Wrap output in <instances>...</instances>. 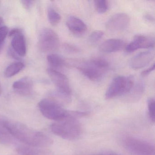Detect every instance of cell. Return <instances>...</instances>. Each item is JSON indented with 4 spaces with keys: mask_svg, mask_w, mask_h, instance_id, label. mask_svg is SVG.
Masks as SVG:
<instances>
[{
    "mask_svg": "<svg viewBox=\"0 0 155 155\" xmlns=\"http://www.w3.org/2000/svg\"><path fill=\"white\" fill-rule=\"evenodd\" d=\"M67 27L71 32L77 36L83 35L87 29V25L80 19L70 16L66 22Z\"/></svg>",
    "mask_w": 155,
    "mask_h": 155,
    "instance_id": "cell-12",
    "label": "cell"
},
{
    "mask_svg": "<svg viewBox=\"0 0 155 155\" xmlns=\"http://www.w3.org/2000/svg\"><path fill=\"white\" fill-rule=\"evenodd\" d=\"M2 91L1 88V87H0V95L1 94Z\"/></svg>",
    "mask_w": 155,
    "mask_h": 155,
    "instance_id": "cell-31",
    "label": "cell"
},
{
    "mask_svg": "<svg viewBox=\"0 0 155 155\" xmlns=\"http://www.w3.org/2000/svg\"><path fill=\"white\" fill-rule=\"evenodd\" d=\"M12 49L18 57H23L27 51L26 39L22 33L12 38L11 41Z\"/></svg>",
    "mask_w": 155,
    "mask_h": 155,
    "instance_id": "cell-16",
    "label": "cell"
},
{
    "mask_svg": "<svg viewBox=\"0 0 155 155\" xmlns=\"http://www.w3.org/2000/svg\"><path fill=\"white\" fill-rule=\"evenodd\" d=\"M123 143L126 149L132 155H155L154 146L143 140L128 137Z\"/></svg>",
    "mask_w": 155,
    "mask_h": 155,
    "instance_id": "cell-7",
    "label": "cell"
},
{
    "mask_svg": "<svg viewBox=\"0 0 155 155\" xmlns=\"http://www.w3.org/2000/svg\"><path fill=\"white\" fill-rule=\"evenodd\" d=\"M47 72L58 88V92L67 97H71V90L67 77L58 71L51 68L47 70Z\"/></svg>",
    "mask_w": 155,
    "mask_h": 155,
    "instance_id": "cell-8",
    "label": "cell"
},
{
    "mask_svg": "<svg viewBox=\"0 0 155 155\" xmlns=\"http://www.w3.org/2000/svg\"><path fill=\"white\" fill-rule=\"evenodd\" d=\"M3 22V18L1 17H0V27L2 25Z\"/></svg>",
    "mask_w": 155,
    "mask_h": 155,
    "instance_id": "cell-30",
    "label": "cell"
},
{
    "mask_svg": "<svg viewBox=\"0 0 155 155\" xmlns=\"http://www.w3.org/2000/svg\"><path fill=\"white\" fill-rule=\"evenodd\" d=\"M17 151L21 155H53L51 150L46 147L23 145L17 148Z\"/></svg>",
    "mask_w": 155,
    "mask_h": 155,
    "instance_id": "cell-15",
    "label": "cell"
},
{
    "mask_svg": "<svg viewBox=\"0 0 155 155\" xmlns=\"http://www.w3.org/2000/svg\"><path fill=\"white\" fill-rule=\"evenodd\" d=\"M34 1H21V3L22 6L25 8L27 10H30V9L32 8L33 4H34Z\"/></svg>",
    "mask_w": 155,
    "mask_h": 155,
    "instance_id": "cell-25",
    "label": "cell"
},
{
    "mask_svg": "<svg viewBox=\"0 0 155 155\" xmlns=\"http://www.w3.org/2000/svg\"><path fill=\"white\" fill-rule=\"evenodd\" d=\"M8 34V28L7 26H2L0 27V45H2Z\"/></svg>",
    "mask_w": 155,
    "mask_h": 155,
    "instance_id": "cell-23",
    "label": "cell"
},
{
    "mask_svg": "<svg viewBox=\"0 0 155 155\" xmlns=\"http://www.w3.org/2000/svg\"><path fill=\"white\" fill-rule=\"evenodd\" d=\"M22 33V30L19 28H14L12 30L9 32H8V36L11 38H13L14 36H17L18 34Z\"/></svg>",
    "mask_w": 155,
    "mask_h": 155,
    "instance_id": "cell-26",
    "label": "cell"
},
{
    "mask_svg": "<svg viewBox=\"0 0 155 155\" xmlns=\"http://www.w3.org/2000/svg\"><path fill=\"white\" fill-rule=\"evenodd\" d=\"M48 15L49 21L51 25L55 26L59 23L61 19V17L53 8L51 7L48 8Z\"/></svg>",
    "mask_w": 155,
    "mask_h": 155,
    "instance_id": "cell-19",
    "label": "cell"
},
{
    "mask_svg": "<svg viewBox=\"0 0 155 155\" xmlns=\"http://www.w3.org/2000/svg\"><path fill=\"white\" fill-rule=\"evenodd\" d=\"M125 45V42L122 40L110 39L104 41L100 46L99 50L104 53H112L121 50Z\"/></svg>",
    "mask_w": 155,
    "mask_h": 155,
    "instance_id": "cell-14",
    "label": "cell"
},
{
    "mask_svg": "<svg viewBox=\"0 0 155 155\" xmlns=\"http://www.w3.org/2000/svg\"><path fill=\"white\" fill-rule=\"evenodd\" d=\"M94 3L95 8L98 13H104L107 12L108 4L106 0H96Z\"/></svg>",
    "mask_w": 155,
    "mask_h": 155,
    "instance_id": "cell-20",
    "label": "cell"
},
{
    "mask_svg": "<svg viewBox=\"0 0 155 155\" xmlns=\"http://www.w3.org/2000/svg\"><path fill=\"white\" fill-rule=\"evenodd\" d=\"M60 39L58 34L53 30L45 28L41 31L39 36L40 49L44 52H51L59 48Z\"/></svg>",
    "mask_w": 155,
    "mask_h": 155,
    "instance_id": "cell-6",
    "label": "cell"
},
{
    "mask_svg": "<svg viewBox=\"0 0 155 155\" xmlns=\"http://www.w3.org/2000/svg\"><path fill=\"white\" fill-rule=\"evenodd\" d=\"M104 34V32L102 31H95L90 35L89 37V41L91 43H96L103 37Z\"/></svg>",
    "mask_w": 155,
    "mask_h": 155,
    "instance_id": "cell-22",
    "label": "cell"
},
{
    "mask_svg": "<svg viewBox=\"0 0 155 155\" xmlns=\"http://www.w3.org/2000/svg\"><path fill=\"white\" fill-rule=\"evenodd\" d=\"M130 18L125 13H118L112 16L106 24V28L110 32H117L126 29L129 25Z\"/></svg>",
    "mask_w": 155,
    "mask_h": 155,
    "instance_id": "cell-9",
    "label": "cell"
},
{
    "mask_svg": "<svg viewBox=\"0 0 155 155\" xmlns=\"http://www.w3.org/2000/svg\"><path fill=\"white\" fill-rule=\"evenodd\" d=\"M155 39L150 36L138 35L134 37L132 41L126 47V51L132 52L139 49L154 48Z\"/></svg>",
    "mask_w": 155,
    "mask_h": 155,
    "instance_id": "cell-10",
    "label": "cell"
},
{
    "mask_svg": "<svg viewBox=\"0 0 155 155\" xmlns=\"http://www.w3.org/2000/svg\"><path fill=\"white\" fill-rule=\"evenodd\" d=\"M155 69V64H153L151 67H150L149 68L141 72V75L143 77H145V76H147L148 74H149L150 72H152V71Z\"/></svg>",
    "mask_w": 155,
    "mask_h": 155,
    "instance_id": "cell-27",
    "label": "cell"
},
{
    "mask_svg": "<svg viewBox=\"0 0 155 155\" xmlns=\"http://www.w3.org/2000/svg\"><path fill=\"white\" fill-rule=\"evenodd\" d=\"M48 63L54 70L62 68L65 65L64 59L58 54H51L47 57Z\"/></svg>",
    "mask_w": 155,
    "mask_h": 155,
    "instance_id": "cell-17",
    "label": "cell"
},
{
    "mask_svg": "<svg viewBox=\"0 0 155 155\" xmlns=\"http://www.w3.org/2000/svg\"><path fill=\"white\" fill-rule=\"evenodd\" d=\"M133 86L134 81L132 77L120 76L115 77L108 87L105 97L109 99L128 94Z\"/></svg>",
    "mask_w": 155,
    "mask_h": 155,
    "instance_id": "cell-5",
    "label": "cell"
},
{
    "mask_svg": "<svg viewBox=\"0 0 155 155\" xmlns=\"http://www.w3.org/2000/svg\"><path fill=\"white\" fill-rule=\"evenodd\" d=\"M33 86L32 80L29 77H25L15 81L12 85V87L18 94L28 95L31 93Z\"/></svg>",
    "mask_w": 155,
    "mask_h": 155,
    "instance_id": "cell-13",
    "label": "cell"
},
{
    "mask_svg": "<svg viewBox=\"0 0 155 155\" xmlns=\"http://www.w3.org/2000/svg\"><path fill=\"white\" fill-rule=\"evenodd\" d=\"M51 129L55 135L69 140L77 139L81 133L80 123L69 115V111L65 118L52 123Z\"/></svg>",
    "mask_w": 155,
    "mask_h": 155,
    "instance_id": "cell-2",
    "label": "cell"
},
{
    "mask_svg": "<svg viewBox=\"0 0 155 155\" xmlns=\"http://www.w3.org/2000/svg\"><path fill=\"white\" fill-rule=\"evenodd\" d=\"M115 155H118V154H116V153H115Z\"/></svg>",
    "mask_w": 155,
    "mask_h": 155,
    "instance_id": "cell-33",
    "label": "cell"
},
{
    "mask_svg": "<svg viewBox=\"0 0 155 155\" xmlns=\"http://www.w3.org/2000/svg\"><path fill=\"white\" fill-rule=\"evenodd\" d=\"M77 68L89 79L97 81L107 72L109 64L102 59H94L83 61Z\"/></svg>",
    "mask_w": 155,
    "mask_h": 155,
    "instance_id": "cell-3",
    "label": "cell"
},
{
    "mask_svg": "<svg viewBox=\"0 0 155 155\" xmlns=\"http://www.w3.org/2000/svg\"><path fill=\"white\" fill-rule=\"evenodd\" d=\"M154 58V54L151 51L140 52L134 56L130 61V66L133 69L142 68L148 65Z\"/></svg>",
    "mask_w": 155,
    "mask_h": 155,
    "instance_id": "cell-11",
    "label": "cell"
},
{
    "mask_svg": "<svg viewBox=\"0 0 155 155\" xmlns=\"http://www.w3.org/2000/svg\"><path fill=\"white\" fill-rule=\"evenodd\" d=\"M41 114L48 119L58 121L68 115V111L63 108L58 101L52 99L41 100L38 105Z\"/></svg>",
    "mask_w": 155,
    "mask_h": 155,
    "instance_id": "cell-4",
    "label": "cell"
},
{
    "mask_svg": "<svg viewBox=\"0 0 155 155\" xmlns=\"http://www.w3.org/2000/svg\"><path fill=\"white\" fill-rule=\"evenodd\" d=\"M0 126L28 146L47 147L53 144V140L46 134L3 115H0Z\"/></svg>",
    "mask_w": 155,
    "mask_h": 155,
    "instance_id": "cell-1",
    "label": "cell"
},
{
    "mask_svg": "<svg viewBox=\"0 0 155 155\" xmlns=\"http://www.w3.org/2000/svg\"><path fill=\"white\" fill-rule=\"evenodd\" d=\"M148 108L149 115L152 122H155V101L153 98H150L148 100Z\"/></svg>",
    "mask_w": 155,
    "mask_h": 155,
    "instance_id": "cell-21",
    "label": "cell"
},
{
    "mask_svg": "<svg viewBox=\"0 0 155 155\" xmlns=\"http://www.w3.org/2000/svg\"><path fill=\"white\" fill-rule=\"evenodd\" d=\"M2 47V45H0V51H1V49Z\"/></svg>",
    "mask_w": 155,
    "mask_h": 155,
    "instance_id": "cell-32",
    "label": "cell"
},
{
    "mask_svg": "<svg viewBox=\"0 0 155 155\" xmlns=\"http://www.w3.org/2000/svg\"><path fill=\"white\" fill-rule=\"evenodd\" d=\"M63 48L66 51L69 53H76L79 51V49L78 47L69 43L64 44Z\"/></svg>",
    "mask_w": 155,
    "mask_h": 155,
    "instance_id": "cell-24",
    "label": "cell"
},
{
    "mask_svg": "<svg viewBox=\"0 0 155 155\" xmlns=\"http://www.w3.org/2000/svg\"><path fill=\"white\" fill-rule=\"evenodd\" d=\"M145 18H146V19L147 20L150 21H152L154 20V18H152V16H150L149 15H146L145 16Z\"/></svg>",
    "mask_w": 155,
    "mask_h": 155,
    "instance_id": "cell-29",
    "label": "cell"
},
{
    "mask_svg": "<svg viewBox=\"0 0 155 155\" xmlns=\"http://www.w3.org/2000/svg\"><path fill=\"white\" fill-rule=\"evenodd\" d=\"M93 155H115V153L113 152H103V153H98Z\"/></svg>",
    "mask_w": 155,
    "mask_h": 155,
    "instance_id": "cell-28",
    "label": "cell"
},
{
    "mask_svg": "<svg viewBox=\"0 0 155 155\" xmlns=\"http://www.w3.org/2000/svg\"><path fill=\"white\" fill-rule=\"evenodd\" d=\"M25 65L21 62H14L10 64L5 70L4 74L7 78L13 77L20 72L24 68Z\"/></svg>",
    "mask_w": 155,
    "mask_h": 155,
    "instance_id": "cell-18",
    "label": "cell"
}]
</instances>
